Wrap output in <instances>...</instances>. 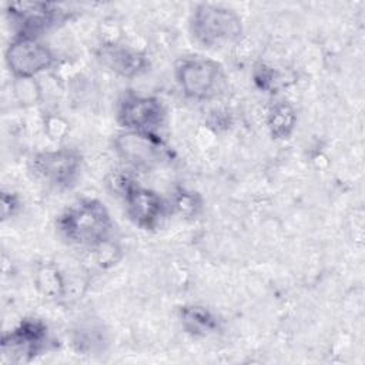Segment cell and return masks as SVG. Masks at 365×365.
I'll return each mask as SVG.
<instances>
[{"instance_id": "8fae6325", "label": "cell", "mask_w": 365, "mask_h": 365, "mask_svg": "<svg viewBox=\"0 0 365 365\" xmlns=\"http://www.w3.org/2000/svg\"><path fill=\"white\" fill-rule=\"evenodd\" d=\"M100 61L111 71L121 77H135L144 73L148 67V60L144 54L108 43L101 46L98 51Z\"/></svg>"}, {"instance_id": "5bb4252c", "label": "cell", "mask_w": 365, "mask_h": 365, "mask_svg": "<svg viewBox=\"0 0 365 365\" xmlns=\"http://www.w3.org/2000/svg\"><path fill=\"white\" fill-rule=\"evenodd\" d=\"M34 284L37 289L47 298L56 299L64 294V281L58 268L53 262H46L38 267Z\"/></svg>"}, {"instance_id": "52a82bcc", "label": "cell", "mask_w": 365, "mask_h": 365, "mask_svg": "<svg viewBox=\"0 0 365 365\" xmlns=\"http://www.w3.org/2000/svg\"><path fill=\"white\" fill-rule=\"evenodd\" d=\"M48 331L40 319L26 318L1 339L3 359L29 362L41 355L48 346Z\"/></svg>"}, {"instance_id": "2e32d148", "label": "cell", "mask_w": 365, "mask_h": 365, "mask_svg": "<svg viewBox=\"0 0 365 365\" xmlns=\"http://www.w3.org/2000/svg\"><path fill=\"white\" fill-rule=\"evenodd\" d=\"M19 208V200L14 194L11 192H3L1 194V215L3 220H7L9 217H11L16 210Z\"/></svg>"}, {"instance_id": "30bf717a", "label": "cell", "mask_w": 365, "mask_h": 365, "mask_svg": "<svg viewBox=\"0 0 365 365\" xmlns=\"http://www.w3.org/2000/svg\"><path fill=\"white\" fill-rule=\"evenodd\" d=\"M7 14L17 29V36L37 37L60 19L61 11L51 3L19 1L7 6Z\"/></svg>"}, {"instance_id": "277c9868", "label": "cell", "mask_w": 365, "mask_h": 365, "mask_svg": "<svg viewBox=\"0 0 365 365\" xmlns=\"http://www.w3.org/2000/svg\"><path fill=\"white\" fill-rule=\"evenodd\" d=\"M175 78L182 93L192 100H207L217 96L225 83L222 66L202 56L180 58L175 64Z\"/></svg>"}, {"instance_id": "6da1fadb", "label": "cell", "mask_w": 365, "mask_h": 365, "mask_svg": "<svg viewBox=\"0 0 365 365\" xmlns=\"http://www.w3.org/2000/svg\"><path fill=\"white\" fill-rule=\"evenodd\" d=\"M57 228L71 244L93 250L110 240L113 221L101 201L84 198L58 215Z\"/></svg>"}, {"instance_id": "3957f363", "label": "cell", "mask_w": 365, "mask_h": 365, "mask_svg": "<svg viewBox=\"0 0 365 365\" xmlns=\"http://www.w3.org/2000/svg\"><path fill=\"white\" fill-rule=\"evenodd\" d=\"M110 184L123 197L127 215L134 225L145 231L161 227L168 205L157 192L135 184L127 175H115Z\"/></svg>"}, {"instance_id": "7c38bea8", "label": "cell", "mask_w": 365, "mask_h": 365, "mask_svg": "<svg viewBox=\"0 0 365 365\" xmlns=\"http://www.w3.org/2000/svg\"><path fill=\"white\" fill-rule=\"evenodd\" d=\"M178 318L184 331L194 336H207L220 328L217 317L201 305L181 307L178 309Z\"/></svg>"}, {"instance_id": "9a60e30c", "label": "cell", "mask_w": 365, "mask_h": 365, "mask_svg": "<svg viewBox=\"0 0 365 365\" xmlns=\"http://www.w3.org/2000/svg\"><path fill=\"white\" fill-rule=\"evenodd\" d=\"M171 207L182 217H197L202 208V198L195 191L178 187L171 195Z\"/></svg>"}, {"instance_id": "7a4b0ae2", "label": "cell", "mask_w": 365, "mask_h": 365, "mask_svg": "<svg viewBox=\"0 0 365 365\" xmlns=\"http://www.w3.org/2000/svg\"><path fill=\"white\" fill-rule=\"evenodd\" d=\"M190 31L200 46L217 48L238 41L242 36V23L232 9L202 3L191 14Z\"/></svg>"}, {"instance_id": "9c48e42d", "label": "cell", "mask_w": 365, "mask_h": 365, "mask_svg": "<svg viewBox=\"0 0 365 365\" xmlns=\"http://www.w3.org/2000/svg\"><path fill=\"white\" fill-rule=\"evenodd\" d=\"M6 63L16 78H33L54 63L51 50L30 36H16L6 50Z\"/></svg>"}, {"instance_id": "4fadbf2b", "label": "cell", "mask_w": 365, "mask_h": 365, "mask_svg": "<svg viewBox=\"0 0 365 365\" xmlns=\"http://www.w3.org/2000/svg\"><path fill=\"white\" fill-rule=\"evenodd\" d=\"M297 125V114L294 107L287 101L275 103L268 113V128L274 138L287 140L291 137Z\"/></svg>"}, {"instance_id": "8992f818", "label": "cell", "mask_w": 365, "mask_h": 365, "mask_svg": "<svg viewBox=\"0 0 365 365\" xmlns=\"http://www.w3.org/2000/svg\"><path fill=\"white\" fill-rule=\"evenodd\" d=\"M81 163L78 151L58 148L34 154L29 161V167L31 174L48 187L68 188L78 178Z\"/></svg>"}, {"instance_id": "ba28073f", "label": "cell", "mask_w": 365, "mask_h": 365, "mask_svg": "<svg viewBox=\"0 0 365 365\" xmlns=\"http://www.w3.org/2000/svg\"><path fill=\"white\" fill-rule=\"evenodd\" d=\"M165 107L157 97L127 93L120 101L117 120L125 131L158 134L165 123Z\"/></svg>"}, {"instance_id": "5b68a950", "label": "cell", "mask_w": 365, "mask_h": 365, "mask_svg": "<svg viewBox=\"0 0 365 365\" xmlns=\"http://www.w3.org/2000/svg\"><path fill=\"white\" fill-rule=\"evenodd\" d=\"M114 144L121 158L140 170L160 167L173 158L171 148L160 134L124 131L117 135Z\"/></svg>"}]
</instances>
